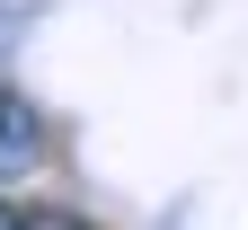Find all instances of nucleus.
<instances>
[{"label": "nucleus", "mask_w": 248, "mask_h": 230, "mask_svg": "<svg viewBox=\"0 0 248 230\" xmlns=\"http://www.w3.org/2000/svg\"><path fill=\"white\" fill-rule=\"evenodd\" d=\"M36 159H45V115L18 89H0V177H27Z\"/></svg>", "instance_id": "f257e3e1"}, {"label": "nucleus", "mask_w": 248, "mask_h": 230, "mask_svg": "<svg viewBox=\"0 0 248 230\" xmlns=\"http://www.w3.org/2000/svg\"><path fill=\"white\" fill-rule=\"evenodd\" d=\"M0 230H27V221H18V213H9V204H0Z\"/></svg>", "instance_id": "f03ea898"}]
</instances>
